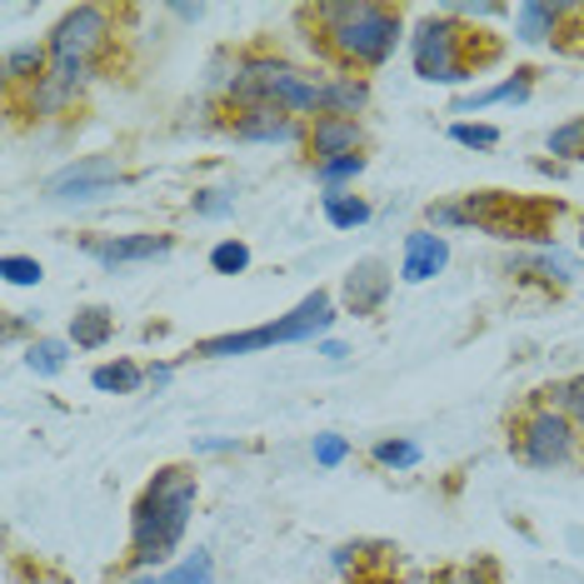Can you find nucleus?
I'll use <instances>...</instances> for the list:
<instances>
[{
    "label": "nucleus",
    "mask_w": 584,
    "mask_h": 584,
    "mask_svg": "<svg viewBox=\"0 0 584 584\" xmlns=\"http://www.w3.org/2000/svg\"><path fill=\"white\" fill-rule=\"evenodd\" d=\"M230 205H235L230 191H205V195H195V211H201V215H225Z\"/></svg>",
    "instance_id": "nucleus-30"
},
{
    "label": "nucleus",
    "mask_w": 584,
    "mask_h": 584,
    "mask_svg": "<svg viewBox=\"0 0 584 584\" xmlns=\"http://www.w3.org/2000/svg\"><path fill=\"white\" fill-rule=\"evenodd\" d=\"M375 460L410 470V464H420V444H410V440H380V444H375Z\"/></svg>",
    "instance_id": "nucleus-25"
},
{
    "label": "nucleus",
    "mask_w": 584,
    "mask_h": 584,
    "mask_svg": "<svg viewBox=\"0 0 584 584\" xmlns=\"http://www.w3.org/2000/svg\"><path fill=\"white\" fill-rule=\"evenodd\" d=\"M101 265H131V260H155L171 250V235H125V240H101L91 245Z\"/></svg>",
    "instance_id": "nucleus-12"
},
{
    "label": "nucleus",
    "mask_w": 584,
    "mask_h": 584,
    "mask_svg": "<svg viewBox=\"0 0 584 584\" xmlns=\"http://www.w3.org/2000/svg\"><path fill=\"white\" fill-rule=\"evenodd\" d=\"M320 16L330 21L340 55H350L360 65L390 61L395 41H400V16L385 11V6H325Z\"/></svg>",
    "instance_id": "nucleus-4"
},
{
    "label": "nucleus",
    "mask_w": 584,
    "mask_h": 584,
    "mask_svg": "<svg viewBox=\"0 0 584 584\" xmlns=\"http://www.w3.org/2000/svg\"><path fill=\"white\" fill-rule=\"evenodd\" d=\"M111 185H121L115 155H85V161L65 165L61 175H51L45 195L51 201H101V195H111Z\"/></svg>",
    "instance_id": "nucleus-7"
},
{
    "label": "nucleus",
    "mask_w": 584,
    "mask_h": 584,
    "mask_svg": "<svg viewBox=\"0 0 584 584\" xmlns=\"http://www.w3.org/2000/svg\"><path fill=\"white\" fill-rule=\"evenodd\" d=\"M365 171V155H340V161H320V181L325 185H340V181H350V175H360Z\"/></svg>",
    "instance_id": "nucleus-26"
},
{
    "label": "nucleus",
    "mask_w": 584,
    "mask_h": 584,
    "mask_svg": "<svg viewBox=\"0 0 584 584\" xmlns=\"http://www.w3.org/2000/svg\"><path fill=\"white\" fill-rule=\"evenodd\" d=\"M320 355H330V360H345V355H350V350H345V345H335V340H330V345H320Z\"/></svg>",
    "instance_id": "nucleus-32"
},
{
    "label": "nucleus",
    "mask_w": 584,
    "mask_h": 584,
    "mask_svg": "<svg viewBox=\"0 0 584 584\" xmlns=\"http://www.w3.org/2000/svg\"><path fill=\"white\" fill-rule=\"evenodd\" d=\"M345 454H350V444H345L340 434H320V440H315V460L320 464H340Z\"/></svg>",
    "instance_id": "nucleus-29"
},
{
    "label": "nucleus",
    "mask_w": 584,
    "mask_h": 584,
    "mask_svg": "<svg viewBox=\"0 0 584 584\" xmlns=\"http://www.w3.org/2000/svg\"><path fill=\"white\" fill-rule=\"evenodd\" d=\"M35 375H61L65 370V340H35L31 355H25Z\"/></svg>",
    "instance_id": "nucleus-22"
},
{
    "label": "nucleus",
    "mask_w": 584,
    "mask_h": 584,
    "mask_svg": "<svg viewBox=\"0 0 584 584\" xmlns=\"http://www.w3.org/2000/svg\"><path fill=\"white\" fill-rule=\"evenodd\" d=\"M444 260H450V245L440 240V235H410L404 240V265H400V280H410V285H424V280H434V275L444 270Z\"/></svg>",
    "instance_id": "nucleus-9"
},
{
    "label": "nucleus",
    "mask_w": 584,
    "mask_h": 584,
    "mask_svg": "<svg viewBox=\"0 0 584 584\" xmlns=\"http://www.w3.org/2000/svg\"><path fill=\"white\" fill-rule=\"evenodd\" d=\"M235 135L240 141H295V121L285 111H245L240 121H235Z\"/></svg>",
    "instance_id": "nucleus-13"
},
{
    "label": "nucleus",
    "mask_w": 584,
    "mask_h": 584,
    "mask_svg": "<svg viewBox=\"0 0 584 584\" xmlns=\"http://www.w3.org/2000/svg\"><path fill=\"white\" fill-rule=\"evenodd\" d=\"M385 295H390V275H385L380 260H365V265H355V270L345 275V300H350L355 315H370Z\"/></svg>",
    "instance_id": "nucleus-10"
},
{
    "label": "nucleus",
    "mask_w": 584,
    "mask_h": 584,
    "mask_svg": "<svg viewBox=\"0 0 584 584\" xmlns=\"http://www.w3.org/2000/svg\"><path fill=\"white\" fill-rule=\"evenodd\" d=\"M215 580V564H211V554L205 550H195L191 560H181L175 570H165V574H151V580H135V584H211Z\"/></svg>",
    "instance_id": "nucleus-16"
},
{
    "label": "nucleus",
    "mask_w": 584,
    "mask_h": 584,
    "mask_svg": "<svg viewBox=\"0 0 584 584\" xmlns=\"http://www.w3.org/2000/svg\"><path fill=\"white\" fill-rule=\"evenodd\" d=\"M141 365H131V360H115V365H101V370L91 375V385L95 390H105V395H131V390H141Z\"/></svg>",
    "instance_id": "nucleus-17"
},
{
    "label": "nucleus",
    "mask_w": 584,
    "mask_h": 584,
    "mask_svg": "<svg viewBox=\"0 0 584 584\" xmlns=\"http://www.w3.org/2000/svg\"><path fill=\"white\" fill-rule=\"evenodd\" d=\"M570 420L564 414H554V410H540V414H530V424H524V460L530 464H560L564 454H570Z\"/></svg>",
    "instance_id": "nucleus-8"
},
{
    "label": "nucleus",
    "mask_w": 584,
    "mask_h": 584,
    "mask_svg": "<svg viewBox=\"0 0 584 584\" xmlns=\"http://www.w3.org/2000/svg\"><path fill=\"white\" fill-rule=\"evenodd\" d=\"M330 325H335L330 295L315 290V295H305L290 315H280V320L260 325V330H245V335H215V340H201L195 345V355H205V360H225V355L265 350V345H300V340H315L320 330H330Z\"/></svg>",
    "instance_id": "nucleus-3"
},
{
    "label": "nucleus",
    "mask_w": 584,
    "mask_h": 584,
    "mask_svg": "<svg viewBox=\"0 0 584 584\" xmlns=\"http://www.w3.org/2000/svg\"><path fill=\"white\" fill-rule=\"evenodd\" d=\"M550 151L554 155H570V161H584V115L570 125H560V131L550 135Z\"/></svg>",
    "instance_id": "nucleus-23"
},
{
    "label": "nucleus",
    "mask_w": 584,
    "mask_h": 584,
    "mask_svg": "<svg viewBox=\"0 0 584 584\" xmlns=\"http://www.w3.org/2000/svg\"><path fill=\"white\" fill-rule=\"evenodd\" d=\"M0 270H6V280H11V285H41V265L25 260V255H6Z\"/></svg>",
    "instance_id": "nucleus-27"
},
{
    "label": "nucleus",
    "mask_w": 584,
    "mask_h": 584,
    "mask_svg": "<svg viewBox=\"0 0 584 584\" xmlns=\"http://www.w3.org/2000/svg\"><path fill=\"white\" fill-rule=\"evenodd\" d=\"M524 95H530V71H514V81L494 85V91H480V95H470V101H464L460 111H484V105H500V101H524Z\"/></svg>",
    "instance_id": "nucleus-20"
},
{
    "label": "nucleus",
    "mask_w": 584,
    "mask_h": 584,
    "mask_svg": "<svg viewBox=\"0 0 584 584\" xmlns=\"http://www.w3.org/2000/svg\"><path fill=\"white\" fill-rule=\"evenodd\" d=\"M31 584H65V580H55V574H41V580H31Z\"/></svg>",
    "instance_id": "nucleus-33"
},
{
    "label": "nucleus",
    "mask_w": 584,
    "mask_h": 584,
    "mask_svg": "<svg viewBox=\"0 0 584 584\" xmlns=\"http://www.w3.org/2000/svg\"><path fill=\"white\" fill-rule=\"evenodd\" d=\"M230 95L245 111H290L310 115L325 105V85H315L305 71L285 61H245L240 75L230 81Z\"/></svg>",
    "instance_id": "nucleus-2"
},
{
    "label": "nucleus",
    "mask_w": 584,
    "mask_h": 584,
    "mask_svg": "<svg viewBox=\"0 0 584 584\" xmlns=\"http://www.w3.org/2000/svg\"><path fill=\"white\" fill-rule=\"evenodd\" d=\"M41 65H45L41 45H16V51H6V75H11V81H31V75H41Z\"/></svg>",
    "instance_id": "nucleus-21"
},
{
    "label": "nucleus",
    "mask_w": 584,
    "mask_h": 584,
    "mask_svg": "<svg viewBox=\"0 0 584 584\" xmlns=\"http://www.w3.org/2000/svg\"><path fill=\"white\" fill-rule=\"evenodd\" d=\"M554 21H560V11H554V6H540V0L520 6V41L524 45H540L544 35H554Z\"/></svg>",
    "instance_id": "nucleus-18"
},
{
    "label": "nucleus",
    "mask_w": 584,
    "mask_h": 584,
    "mask_svg": "<svg viewBox=\"0 0 584 584\" xmlns=\"http://www.w3.org/2000/svg\"><path fill=\"white\" fill-rule=\"evenodd\" d=\"M310 141H315V155H320V161H340V155L360 151V125L340 121V115H320L315 131H310Z\"/></svg>",
    "instance_id": "nucleus-11"
},
{
    "label": "nucleus",
    "mask_w": 584,
    "mask_h": 584,
    "mask_svg": "<svg viewBox=\"0 0 584 584\" xmlns=\"http://www.w3.org/2000/svg\"><path fill=\"white\" fill-rule=\"evenodd\" d=\"M111 330H115V315L101 310V305H91V310H81L71 320V340L81 345V350H101V345L111 340Z\"/></svg>",
    "instance_id": "nucleus-15"
},
{
    "label": "nucleus",
    "mask_w": 584,
    "mask_h": 584,
    "mask_svg": "<svg viewBox=\"0 0 584 584\" xmlns=\"http://www.w3.org/2000/svg\"><path fill=\"white\" fill-rule=\"evenodd\" d=\"M450 135L460 145H474V151H490V145H500V131H494V125H454Z\"/></svg>",
    "instance_id": "nucleus-28"
},
{
    "label": "nucleus",
    "mask_w": 584,
    "mask_h": 584,
    "mask_svg": "<svg viewBox=\"0 0 584 584\" xmlns=\"http://www.w3.org/2000/svg\"><path fill=\"white\" fill-rule=\"evenodd\" d=\"M560 400H564V410H570L574 420L584 424V375H580V380H570V385H564V390H560Z\"/></svg>",
    "instance_id": "nucleus-31"
},
{
    "label": "nucleus",
    "mask_w": 584,
    "mask_h": 584,
    "mask_svg": "<svg viewBox=\"0 0 584 584\" xmlns=\"http://www.w3.org/2000/svg\"><path fill=\"white\" fill-rule=\"evenodd\" d=\"M325 221L340 225V230H355V225L370 221V205L355 201V195H325Z\"/></svg>",
    "instance_id": "nucleus-19"
},
{
    "label": "nucleus",
    "mask_w": 584,
    "mask_h": 584,
    "mask_svg": "<svg viewBox=\"0 0 584 584\" xmlns=\"http://www.w3.org/2000/svg\"><path fill=\"white\" fill-rule=\"evenodd\" d=\"M211 265H215L221 275H240L245 265H250V250H245L240 240H221V245L211 250Z\"/></svg>",
    "instance_id": "nucleus-24"
},
{
    "label": "nucleus",
    "mask_w": 584,
    "mask_h": 584,
    "mask_svg": "<svg viewBox=\"0 0 584 584\" xmlns=\"http://www.w3.org/2000/svg\"><path fill=\"white\" fill-rule=\"evenodd\" d=\"M105 31H111V21H105V11H95V6H81V11L65 16L51 35V75H45V85L61 95L75 91V81H81L85 65H91V55L105 45Z\"/></svg>",
    "instance_id": "nucleus-5"
},
{
    "label": "nucleus",
    "mask_w": 584,
    "mask_h": 584,
    "mask_svg": "<svg viewBox=\"0 0 584 584\" xmlns=\"http://www.w3.org/2000/svg\"><path fill=\"white\" fill-rule=\"evenodd\" d=\"M195 470L185 464H165L151 484H145L141 504L131 514V544L141 564H161L165 554H175V544L185 540V524L195 510Z\"/></svg>",
    "instance_id": "nucleus-1"
},
{
    "label": "nucleus",
    "mask_w": 584,
    "mask_h": 584,
    "mask_svg": "<svg viewBox=\"0 0 584 584\" xmlns=\"http://www.w3.org/2000/svg\"><path fill=\"white\" fill-rule=\"evenodd\" d=\"M370 101V85L355 81V75H335V81H325V115H340V121H355V111Z\"/></svg>",
    "instance_id": "nucleus-14"
},
{
    "label": "nucleus",
    "mask_w": 584,
    "mask_h": 584,
    "mask_svg": "<svg viewBox=\"0 0 584 584\" xmlns=\"http://www.w3.org/2000/svg\"><path fill=\"white\" fill-rule=\"evenodd\" d=\"M460 35L450 21H424L414 31V71L420 81H440V85H454V81H470L460 61Z\"/></svg>",
    "instance_id": "nucleus-6"
}]
</instances>
